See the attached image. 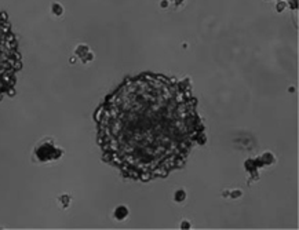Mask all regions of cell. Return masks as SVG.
Instances as JSON below:
<instances>
[{"instance_id":"obj_1","label":"cell","mask_w":299,"mask_h":230,"mask_svg":"<svg viewBox=\"0 0 299 230\" xmlns=\"http://www.w3.org/2000/svg\"><path fill=\"white\" fill-rule=\"evenodd\" d=\"M95 121L103 160L136 181L181 168L204 131L188 84L154 73L124 80Z\"/></svg>"},{"instance_id":"obj_2","label":"cell","mask_w":299,"mask_h":230,"mask_svg":"<svg viewBox=\"0 0 299 230\" xmlns=\"http://www.w3.org/2000/svg\"><path fill=\"white\" fill-rule=\"evenodd\" d=\"M21 66L22 62L17 39L8 21L0 14V99L13 90Z\"/></svg>"}]
</instances>
